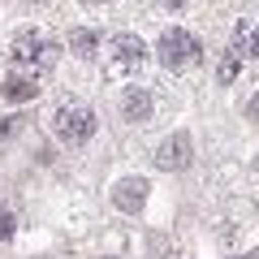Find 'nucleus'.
<instances>
[{"label":"nucleus","instance_id":"f257e3e1","mask_svg":"<svg viewBox=\"0 0 259 259\" xmlns=\"http://www.w3.org/2000/svg\"><path fill=\"white\" fill-rule=\"evenodd\" d=\"M52 130H56V139H61L65 147H82L95 134V112L87 108V104H65L52 117Z\"/></svg>","mask_w":259,"mask_h":259},{"label":"nucleus","instance_id":"f03ea898","mask_svg":"<svg viewBox=\"0 0 259 259\" xmlns=\"http://www.w3.org/2000/svg\"><path fill=\"white\" fill-rule=\"evenodd\" d=\"M156 56H160V65H164V69H186V65L199 61V39H194L190 30L173 26V30H164V35H160Z\"/></svg>","mask_w":259,"mask_h":259},{"label":"nucleus","instance_id":"7ed1b4c3","mask_svg":"<svg viewBox=\"0 0 259 259\" xmlns=\"http://www.w3.org/2000/svg\"><path fill=\"white\" fill-rule=\"evenodd\" d=\"M147 61V44L139 35H112L108 39V78H125Z\"/></svg>","mask_w":259,"mask_h":259},{"label":"nucleus","instance_id":"20e7f679","mask_svg":"<svg viewBox=\"0 0 259 259\" xmlns=\"http://www.w3.org/2000/svg\"><path fill=\"white\" fill-rule=\"evenodd\" d=\"M156 164H160V168H168V173H182V168L190 164V134H186V130H177L173 139L160 143Z\"/></svg>","mask_w":259,"mask_h":259},{"label":"nucleus","instance_id":"39448f33","mask_svg":"<svg viewBox=\"0 0 259 259\" xmlns=\"http://www.w3.org/2000/svg\"><path fill=\"white\" fill-rule=\"evenodd\" d=\"M147 177H121L117 186H112V203L121 207V212H139L143 203H147Z\"/></svg>","mask_w":259,"mask_h":259},{"label":"nucleus","instance_id":"423d86ee","mask_svg":"<svg viewBox=\"0 0 259 259\" xmlns=\"http://www.w3.org/2000/svg\"><path fill=\"white\" fill-rule=\"evenodd\" d=\"M5 100H13V104H26V100H35L39 95V74L35 69H13L9 78H5Z\"/></svg>","mask_w":259,"mask_h":259},{"label":"nucleus","instance_id":"0eeeda50","mask_svg":"<svg viewBox=\"0 0 259 259\" xmlns=\"http://www.w3.org/2000/svg\"><path fill=\"white\" fill-rule=\"evenodd\" d=\"M44 52H48V44H44V35L39 30H18L13 35V61L18 65H35V61H44Z\"/></svg>","mask_w":259,"mask_h":259},{"label":"nucleus","instance_id":"6e6552de","mask_svg":"<svg viewBox=\"0 0 259 259\" xmlns=\"http://www.w3.org/2000/svg\"><path fill=\"white\" fill-rule=\"evenodd\" d=\"M121 117L125 121H147L151 117V95L143 87H125V95H121Z\"/></svg>","mask_w":259,"mask_h":259},{"label":"nucleus","instance_id":"1a4fd4ad","mask_svg":"<svg viewBox=\"0 0 259 259\" xmlns=\"http://www.w3.org/2000/svg\"><path fill=\"white\" fill-rule=\"evenodd\" d=\"M69 52H74V56H82V61H91V56L100 52V35H95V30H87V26L69 30Z\"/></svg>","mask_w":259,"mask_h":259},{"label":"nucleus","instance_id":"9d476101","mask_svg":"<svg viewBox=\"0 0 259 259\" xmlns=\"http://www.w3.org/2000/svg\"><path fill=\"white\" fill-rule=\"evenodd\" d=\"M0 238H13V212L0 207Z\"/></svg>","mask_w":259,"mask_h":259},{"label":"nucleus","instance_id":"9b49d317","mask_svg":"<svg viewBox=\"0 0 259 259\" xmlns=\"http://www.w3.org/2000/svg\"><path fill=\"white\" fill-rule=\"evenodd\" d=\"M246 52H250V56H255V61H259V26L250 30V35H246Z\"/></svg>","mask_w":259,"mask_h":259},{"label":"nucleus","instance_id":"f8f14e48","mask_svg":"<svg viewBox=\"0 0 259 259\" xmlns=\"http://www.w3.org/2000/svg\"><path fill=\"white\" fill-rule=\"evenodd\" d=\"M246 117H250V121H259V91L250 95V104H246Z\"/></svg>","mask_w":259,"mask_h":259},{"label":"nucleus","instance_id":"ddd939ff","mask_svg":"<svg viewBox=\"0 0 259 259\" xmlns=\"http://www.w3.org/2000/svg\"><path fill=\"white\" fill-rule=\"evenodd\" d=\"M164 9H186V0H160Z\"/></svg>","mask_w":259,"mask_h":259},{"label":"nucleus","instance_id":"4468645a","mask_svg":"<svg viewBox=\"0 0 259 259\" xmlns=\"http://www.w3.org/2000/svg\"><path fill=\"white\" fill-rule=\"evenodd\" d=\"M255 164H259V160H255Z\"/></svg>","mask_w":259,"mask_h":259}]
</instances>
